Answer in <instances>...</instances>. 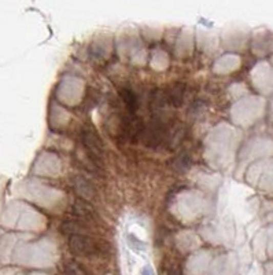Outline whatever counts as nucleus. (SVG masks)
<instances>
[{
    "label": "nucleus",
    "mask_w": 273,
    "mask_h": 275,
    "mask_svg": "<svg viewBox=\"0 0 273 275\" xmlns=\"http://www.w3.org/2000/svg\"><path fill=\"white\" fill-rule=\"evenodd\" d=\"M141 275H153V271H151V268H149V267H147V268H144V270H143V274Z\"/></svg>",
    "instance_id": "obj_11"
},
{
    "label": "nucleus",
    "mask_w": 273,
    "mask_h": 275,
    "mask_svg": "<svg viewBox=\"0 0 273 275\" xmlns=\"http://www.w3.org/2000/svg\"><path fill=\"white\" fill-rule=\"evenodd\" d=\"M169 275H181V274H180L179 271H172V272Z\"/></svg>",
    "instance_id": "obj_12"
},
{
    "label": "nucleus",
    "mask_w": 273,
    "mask_h": 275,
    "mask_svg": "<svg viewBox=\"0 0 273 275\" xmlns=\"http://www.w3.org/2000/svg\"><path fill=\"white\" fill-rule=\"evenodd\" d=\"M172 167L177 169L180 172L187 171L188 168L191 167V159H190V155L188 154H181L180 157L175 159V161L172 163Z\"/></svg>",
    "instance_id": "obj_10"
},
{
    "label": "nucleus",
    "mask_w": 273,
    "mask_h": 275,
    "mask_svg": "<svg viewBox=\"0 0 273 275\" xmlns=\"http://www.w3.org/2000/svg\"><path fill=\"white\" fill-rule=\"evenodd\" d=\"M64 275H88L78 263L68 262L64 266Z\"/></svg>",
    "instance_id": "obj_9"
},
{
    "label": "nucleus",
    "mask_w": 273,
    "mask_h": 275,
    "mask_svg": "<svg viewBox=\"0 0 273 275\" xmlns=\"http://www.w3.org/2000/svg\"><path fill=\"white\" fill-rule=\"evenodd\" d=\"M165 92H166V98L169 105H173L175 108L183 105L184 96H185V86H184L183 83H175L169 88V91H165Z\"/></svg>",
    "instance_id": "obj_5"
},
{
    "label": "nucleus",
    "mask_w": 273,
    "mask_h": 275,
    "mask_svg": "<svg viewBox=\"0 0 273 275\" xmlns=\"http://www.w3.org/2000/svg\"><path fill=\"white\" fill-rule=\"evenodd\" d=\"M81 141L92 161L102 163L103 155H104V147H103L102 139L98 136V133H95V131L90 128H84L81 131Z\"/></svg>",
    "instance_id": "obj_2"
},
{
    "label": "nucleus",
    "mask_w": 273,
    "mask_h": 275,
    "mask_svg": "<svg viewBox=\"0 0 273 275\" xmlns=\"http://www.w3.org/2000/svg\"><path fill=\"white\" fill-rule=\"evenodd\" d=\"M69 248L77 256H96L100 253V246L94 238L87 234H74L69 238Z\"/></svg>",
    "instance_id": "obj_1"
},
{
    "label": "nucleus",
    "mask_w": 273,
    "mask_h": 275,
    "mask_svg": "<svg viewBox=\"0 0 273 275\" xmlns=\"http://www.w3.org/2000/svg\"><path fill=\"white\" fill-rule=\"evenodd\" d=\"M184 136H185V129H184L183 125H175L172 127L167 131V136H166V145L169 149H176L177 146H180V143L183 142Z\"/></svg>",
    "instance_id": "obj_6"
},
{
    "label": "nucleus",
    "mask_w": 273,
    "mask_h": 275,
    "mask_svg": "<svg viewBox=\"0 0 273 275\" xmlns=\"http://www.w3.org/2000/svg\"><path fill=\"white\" fill-rule=\"evenodd\" d=\"M74 189L84 198H94L96 195V190H95L94 185L84 178H77L74 181Z\"/></svg>",
    "instance_id": "obj_7"
},
{
    "label": "nucleus",
    "mask_w": 273,
    "mask_h": 275,
    "mask_svg": "<svg viewBox=\"0 0 273 275\" xmlns=\"http://www.w3.org/2000/svg\"><path fill=\"white\" fill-rule=\"evenodd\" d=\"M72 212L74 215L81 219L82 222H95L96 219V215H95L94 208L88 204L87 201H82V200H77L72 206Z\"/></svg>",
    "instance_id": "obj_4"
},
{
    "label": "nucleus",
    "mask_w": 273,
    "mask_h": 275,
    "mask_svg": "<svg viewBox=\"0 0 273 275\" xmlns=\"http://www.w3.org/2000/svg\"><path fill=\"white\" fill-rule=\"evenodd\" d=\"M120 94L122 101H124L125 106L128 109V114H136L137 108H139L136 94L132 90H129V88H122Z\"/></svg>",
    "instance_id": "obj_8"
},
{
    "label": "nucleus",
    "mask_w": 273,
    "mask_h": 275,
    "mask_svg": "<svg viewBox=\"0 0 273 275\" xmlns=\"http://www.w3.org/2000/svg\"><path fill=\"white\" fill-rule=\"evenodd\" d=\"M144 127V123L136 114H128L122 120V133L131 142H136L137 139L143 138Z\"/></svg>",
    "instance_id": "obj_3"
}]
</instances>
